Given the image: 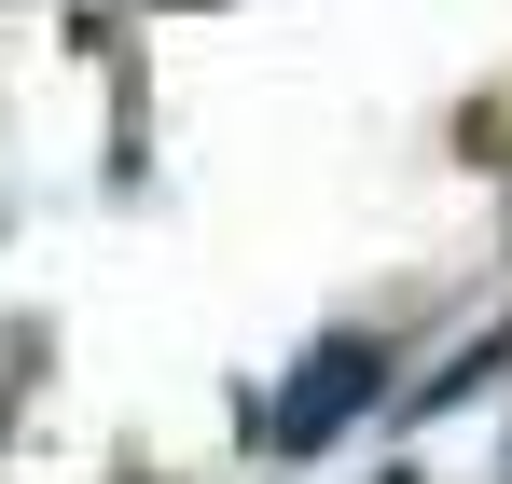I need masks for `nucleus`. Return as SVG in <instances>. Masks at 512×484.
<instances>
[{"label":"nucleus","instance_id":"f03ea898","mask_svg":"<svg viewBox=\"0 0 512 484\" xmlns=\"http://www.w3.org/2000/svg\"><path fill=\"white\" fill-rule=\"evenodd\" d=\"M167 14H208V0H167Z\"/></svg>","mask_w":512,"mask_h":484},{"label":"nucleus","instance_id":"f257e3e1","mask_svg":"<svg viewBox=\"0 0 512 484\" xmlns=\"http://www.w3.org/2000/svg\"><path fill=\"white\" fill-rule=\"evenodd\" d=\"M374 388H388V346H374V332H319V346H305V374H291V388L250 415V443H277V457H319V443H333V429L374 402Z\"/></svg>","mask_w":512,"mask_h":484},{"label":"nucleus","instance_id":"7ed1b4c3","mask_svg":"<svg viewBox=\"0 0 512 484\" xmlns=\"http://www.w3.org/2000/svg\"><path fill=\"white\" fill-rule=\"evenodd\" d=\"M388 484H416V471H388Z\"/></svg>","mask_w":512,"mask_h":484}]
</instances>
